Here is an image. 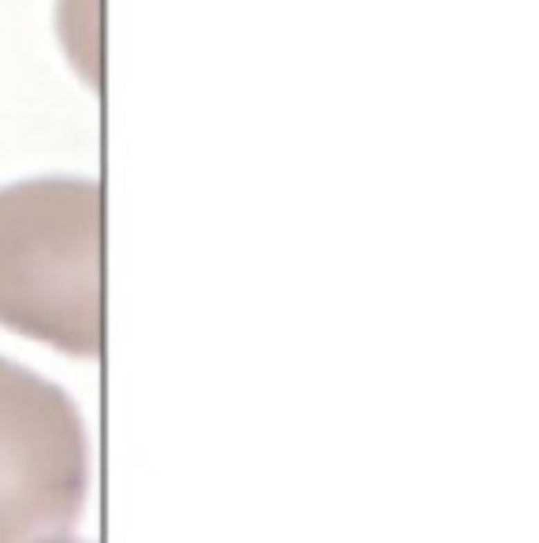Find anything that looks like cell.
Wrapping results in <instances>:
<instances>
[{
  "mask_svg": "<svg viewBox=\"0 0 539 543\" xmlns=\"http://www.w3.org/2000/svg\"><path fill=\"white\" fill-rule=\"evenodd\" d=\"M0 328L71 358L104 350V190L82 175L0 186Z\"/></svg>",
  "mask_w": 539,
  "mask_h": 543,
  "instance_id": "1",
  "label": "cell"
},
{
  "mask_svg": "<svg viewBox=\"0 0 539 543\" xmlns=\"http://www.w3.org/2000/svg\"><path fill=\"white\" fill-rule=\"evenodd\" d=\"M89 488L82 409L60 383L0 353V543L75 536Z\"/></svg>",
  "mask_w": 539,
  "mask_h": 543,
  "instance_id": "2",
  "label": "cell"
},
{
  "mask_svg": "<svg viewBox=\"0 0 539 543\" xmlns=\"http://www.w3.org/2000/svg\"><path fill=\"white\" fill-rule=\"evenodd\" d=\"M56 543H82L78 536H64V540H56Z\"/></svg>",
  "mask_w": 539,
  "mask_h": 543,
  "instance_id": "3",
  "label": "cell"
}]
</instances>
